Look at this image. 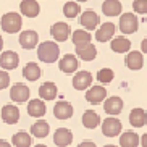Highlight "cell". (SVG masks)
Instances as JSON below:
<instances>
[{"mask_svg":"<svg viewBox=\"0 0 147 147\" xmlns=\"http://www.w3.org/2000/svg\"><path fill=\"white\" fill-rule=\"evenodd\" d=\"M0 147H11V144H8L5 139H0Z\"/></svg>","mask_w":147,"mask_h":147,"instance_id":"cell-39","label":"cell"},{"mask_svg":"<svg viewBox=\"0 0 147 147\" xmlns=\"http://www.w3.org/2000/svg\"><path fill=\"white\" fill-rule=\"evenodd\" d=\"M78 66H79V61L78 58H76V55H73V53H66L63 58H60V61H58V68H60V71H63V73L66 74H71L74 73V71H78Z\"/></svg>","mask_w":147,"mask_h":147,"instance_id":"cell-12","label":"cell"},{"mask_svg":"<svg viewBox=\"0 0 147 147\" xmlns=\"http://www.w3.org/2000/svg\"><path fill=\"white\" fill-rule=\"evenodd\" d=\"M60 57V47L57 45V42L52 40H44L37 47V58L44 63H55Z\"/></svg>","mask_w":147,"mask_h":147,"instance_id":"cell-1","label":"cell"},{"mask_svg":"<svg viewBox=\"0 0 147 147\" xmlns=\"http://www.w3.org/2000/svg\"><path fill=\"white\" fill-rule=\"evenodd\" d=\"M141 144H142V147H147V133L142 134V138H141Z\"/></svg>","mask_w":147,"mask_h":147,"instance_id":"cell-38","label":"cell"},{"mask_svg":"<svg viewBox=\"0 0 147 147\" xmlns=\"http://www.w3.org/2000/svg\"><path fill=\"white\" fill-rule=\"evenodd\" d=\"M76 53L81 60L84 61H92L97 57V49L94 44H86V45H79L76 47Z\"/></svg>","mask_w":147,"mask_h":147,"instance_id":"cell-25","label":"cell"},{"mask_svg":"<svg viewBox=\"0 0 147 147\" xmlns=\"http://www.w3.org/2000/svg\"><path fill=\"white\" fill-rule=\"evenodd\" d=\"M125 65L128 66L129 69H133V71H138V69H141L144 66V57L142 53L139 52V50H133V52L126 53L125 57Z\"/></svg>","mask_w":147,"mask_h":147,"instance_id":"cell-18","label":"cell"},{"mask_svg":"<svg viewBox=\"0 0 147 147\" xmlns=\"http://www.w3.org/2000/svg\"><path fill=\"white\" fill-rule=\"evenodd\" d=\"M10 86V74L3 69H0V91Z\"/></svg>","mask_w":147,"mask_h":147,"instance_id":"cell-35","label":"cell"},{"mask_svg":"<svg viewBox=\"0 0 147 147\" xmlns=\"http://www.w3.org/2000/svg\"><path fill=\"white\" fill-rule=\"evenodd\" d=\"M82 126L87 128V129H95L97 126L100 125V117L99 113L94 112V110H86L82 113Z\"/></svg>","mask_w":147,"mask_h":147,"instance_id":"cell-24","label":"cell"},{"mask_svg":"<svg viewBox=\"0 0 147 147\" xmlns=\"http://www.w3.org/2000/svg\"><path fill=\"white\" fill-rule=\"evenodd\" d=\"M20 11H21V15H24L28 18H36L40 13V7L37 3V0H21Z\"/></svg>","mask_w":147,"mask_h":147,"instance_id":"cell-20","label":"cell"},{"mask_svg":"<svg viewBox=\"0 0 147 147\" xmlns=\"http://www.w3.org/2000/svg\"><path fill=\"white\" fill-rule=\"evenodd\" d=\"M53 142L58 147H68L73 142V133L68 128H58L53 133Z\"/></svg>","mask_w":147,"mask_h":147,"instance_id":"cell-16","label":"cell"},{"mask_svg":"<svg viewBox=\"0 0 147 147\" xmlns=\"http://www.w3.org/2000/svg\"><path fill=\"white\" fill-rule=\"evenodd\" d=\"M0 26L5 32L8 34H16L20 32L23 26V18L21 15H18L16 11H10V13H5L2 16V21H0Z\"/></svg>","mask_w":147,"mask_h":147,"instance_id":"cell-2","label":"cell"},{"mask_svg":"<svg viewBox=\"0 0 147 147\" xmlns=\"http://www.w3.org/2000/svg\"><path fill=\"white\" fill-rule=\"evenodd\" d=\"M78 2H86V0H78Z\"/></svg>","mask_w":147,"mask_h":147,"instance_id":"cell-43","label":"cell"},{"mask_svg":"<svg viewBox=\"0 0 147 147\" xmlns=\"http://www.w3.org/2000/svg\"><path fill=\"white\" fill-rule=\"evenodd\" d=\"M115 31L117 26L113 23H104L100 28H97L95 31V39L99 42H107V40H112L113 36H115Z\"/></svg>","mask_w":147,"mask_h":147,"instance_id":"cell-17","label":"cell"},{"mask_svg":"<svg viewBox=\"0 0 147 147\" xmlns=\"http://www.w3.org/2000/svg\"><path fill=\"white\" fill-rule=\"evenodd\" d=\"M141 49H142L144 53H147V37L142 40V42H141Z\"/></svg>","mask_w":147,"mask_h":147,"instance_id":"cell-37","label":"cell"},{"mask_svg":"<svg viewBox=\"0 0 147 147\" xmlns=\"http://www.w3.org/2000/svg\"><path fill=\"white\" fill-rule=\"evenodd\" d=\"M129 125L133 128H142L147 125V112L144 108H133L129 113Z\"/></svg>","mask_w":147,"mask_h":147,"instance_id":"cell-21","label":"cell"},{"mask_svg":"<svg viewBox=\"0 0 147 147\" xmlns=\"http://www.w3.org/2000/svg\"><path fill=\"white\" fill-rule=\"evenodd\" d=\"M104 147H117V146H113V144H107V146H104Z\"/></svg>","mask_w":147,"mask_h":147,"instance_id":"cell-42","label":"cell"},{"mask_svg":"<svg viewBox=\"0 0 147 147\" xmlns=\"http://www.w3.org/2000/svg\"><path fill=\"white\" fill-rule=\"evenodd\" d=\"M0 115H2L3 123H7V125H15L20 120V108L16 105H5L0 110Z\"/></svg>","mask_w":147,"mask_h":147,"instance_id":"cell-19","label":"cell"},{"mask_svg":"<svg viewBox=\"0 0 147 147\" xmlns=\"http://www.w3.org/2000/svg\"><path fill=\"white\" fill-rule=\"evenodd\" d=\"M49 131H50V126L45 120H37L34 125L31 126V136L34 138H47L49 136Z\"/></svg>","mask_w":147,"mask_h":147,"instance_id":"cell-28","label":"cell"},{"mask_svg":"<svg viewBox=\"0 0 147 147\" xmlns=\"http://www.w3.org/2000/svg\"><path fill=\"white\" fill-rule=\"evenodd\" d=\"M113 78H115V73H113V69H110V68H102V69H99V73H97V81L102 82V84L112 82Z\"/></svg>","mask_w":147,"mask_h":147,"instance_id":"cell-33","label":"cell"},{"mask_svg":"<svg viewBox=\"0 0 147 147\" xmlns=\"http://www.w3.org/2000/svg\"><path fill=\"white\" fill-rule=\"evenodd\" d=\"M123 131V125L118 118H105L102 123V134L107 138H117Z\"/></svg>","mask_w":147,"mask_h":147,"instance_id":"cell-4","label":"cell"},{"mask_svg":"<svg viewBox=\"0 0 147 147\" xmlns=\"http://www.w3.org/2000/svg\"><path fill=\"white\" fill-rule=\"evenodd\" d=\"M39 44V34L32 29H28V31H23L20 34V45L26 50H31V49L37 47Z\"/></svg>","mask_w":147,"mask_h":147,"instance_id":"cell-11","label":"cell"},{"mask_svg":"<svg viewBox=\"0 0 147 147\" xmlns=\"http://www.w3.org/2000/svg\"><path fill=\"white\" fill-rule=\"evenodd\" d=\"M40 66L37 65V63H34V61H29V63H26V66L23 68V76H24V79H28V81H37V79L40 78Z\"/></svg>","mask_w":147,"mask_h":147,"instance_id":"cell-27","label":"cell"},{"mask_svg":"<svg viewBox=\"0 0 147 147\" xmlns=\"http://www.w3.org/2000/svg\"><path fill=\"white\" fill-rule=\"evenodd\" d=\"M34 147H47V146H44V144H37V146H34Z\"/></svg>","mask_w":147,"mask_h":147,"instance_id":"cell-41","label":"cell"},{"mask_svg":"<svg viewBox=\"0 0 147 147\" xmlns=\"http://www.w3.org/2000/svg\"><path fill=\"white\" fill-rule=\"evenodd\" d=\"M47 112L45 102L42 99H31L28 102V115L32 118H42Z\"/></svg>","mask_w":147,"mask_h":147,"instance_id":"cell-15","label":"cell"},{"mask_svg":"<svg viewBox=\"0 0 147 147\" xmlns=\"http://www.w3.org/2000/svg\"><path fill=\"white\" fill-rule=\"evenodd\" d=\"M141 144V138L134 131H125L120 136V146L121 147H138Z\"/></svg>","mask_w":147,"mask_h":147,"instance_id":"cell-29","label":"cell"},{"mask_svg":"<svg viewBox=\"0 0 147 147\" xmlns=\"http://www.w3.org/2000/svg\"><path fill=\"white\" fill-rule=\"evenodd\" d=\"M2 49H3V39H2V36H0V52H2Z\"/></svg>","mask_w":147,"mask_h":147,"instance_id":"cell-40","label":"cell"},{"mask_svg":"<svg viewBox=\"0 0 147 147\" xmlns=\"http://www.w3.org/2000/svg\"><path fill=\"white\" fill-rule=\"evenodd\" d=\"M71 40H73L74 47H79V45L91 44L92 37H91V32H87L86 29H76L73 34H71Z\"/></svg>","mask_w":147,"mask_h":147,"instance_id":"cell-31","label":"cell"},{"mask_svg":"<svg viewBox=\"0 0 147 147\" xmlns=\"http://www.w3.org/2000/svg\"><path fill=\"white\" fill-rule=\"evenodd\" d=\"M121 2L120 0H104L102 3V11L105 16H118L121 13Z\"/></svg>","mask_w":147,"mask_h":147,"instance_id":"cell-26","label":"cell"},{"mask_svg":"<svg viewBox=\"0 0 147 147\" xmlns=\"http://www.w3.org/2000/svg\"><path fill=\"white\" fill-rule=\"evenodd\" d=\"M133 10L139 15H146L147 13V0H134Z\"/></svg>","mask_w":147,"mask_h":147,"instance_id":"cell-34","label":"cell"},{"mask_svg":"<svg viewBox=\"0 0 147 147\" xmlns=\"http://www.w3.org/2000/svg\"><path fill=\"white\" fill-rule=\"evenodd\" d=\"M11 144L15 147H31L32 144V136L26 131H18L16 134H13L11 138Z\"/></svg>","mask_w":147,"mask_h":147,"instance_id":"cell-30","label":"cell"},{"mask_svg":"<svg viewBox=\"0 0 147 147\" xmlns=\"http://www.w3.org/2000/svg\"><path fill=\"white\" fill-rule=\"evenodd\" d=\"M104 110L107 115L110 117H117L123 112V100L121 97H117V95H113V97H108V99L104 100Z\"/></svg>","mask_w":147,"mask_h":147,"instance_id":"cell-8","label":"cell"},{"mask_svg":"<svg viewBox=\"0 0 147 147\" xmlns=\"http://www.w3.org/2000/svg\"><path fill=\"white\" fill-rule=\"evenodd\" d=\"M92 84V74L89 71H78L73 76V87L76 91H87Z\"/></svg>","mask_w":147,"mask_h":147,"instance_id":"cell-9","label":"cell"},{"mask_svg":"<svg viewBox=\"0 0 147 147\" xmlns=\"http://www.w3.org/2000/svg\"><path fill=\"white\" fill-rule=\"evenodd\" d=\"M79 13H81V7H79L76 2H66L65 7H63V15H65L66 18H69V20L76 18Z\"/></svg>","mask_w":147,"mask_h":147,"instance_id":"cell-32","label":"cell"},{"mask_svg":"<svg viewBox=\"0 0 147 147\" xmlns=\"http://www.w3.org/2000/svg\"><path fill=\"white\" fill-rule=\"evenodd\" d=\"M78 147H97V146H95V144L92 142V141H82V142L79 144Z\"/></svg>","mask_w":147,"mask_h":147,"instance_id":"cell-36","label":"cell"},{"mask_svg":"<svg viewBox=\"0 0 147 147\" xmlns=\"http://www.w3.org/2000/svg\"><path fill=\"white\" fill-rule=\"evenodd\" d=\"M110 47H112L113 52H117V53H126V52H129L131 42H129V39H126L125 36H117V37L112 39Z\"/></svg>","mask_w":147,"mask_h":147,"instance_id":"cell-23","label":"cell"},{"mask_svg":"<svg viewBox=\"0 0 147 147\" xmlns=\"http://www.w3.org/2000/svg\"><path fill=\"white\" fill-rule=\"evenodd\" d=\"M120 31L123 34H134L139 28V20L134 13H123L120 18Z\"/></svg>","mask_w":147,"mask_h":147,"instance_id":"cell-3","label":"cell"},{"mask_svg":"<svg viewBox=\"0 0 147 147\" xmlns=\"http://www.w3.org/2000/svg\"><path fill=\"white\" fill-rule=\"evenodd\" d=\"M107 99V89L104 86H91L86 92V100L89 104H100Z\"/></svg>","mask_w":147,"mask_h":147,"instance_id":"cell-13","label":"cell"},{"mask_svg":"<svg viewBox=\"0 0 147 147\" xmlns=\"http://www.w3.org/2000/svg\"><path fill=\"white\" fill-rule=\"evenodd\" d=\"M20 63V57L16 52L13 50H5V52L0 53V66L3 71H8V69H15Z\"/></svg>","mask_w":147,"mask_h":147,"instance_id":"cell-6","label":"cell"},{"mask_svg":"<svg viewBox=\"0 0 147 147\" xmlns=\"http://www.w3.org/2000/svg\"><path fill=\"white\" fill-rule=\"evenodd\" d=\"M69 32H71L69 24H66V23H63V21L55 23V24H52V28H50V34H52V37L57 42H65V40H68Z\"/></svg>","mask_w":147,"mask_h":147,"instance_id":"cell-7","label":"cell"},{"mask_svg":"<svg viewBox=\"0 0 147 147\" xmlns=\"http://www.w3.org/2000/svg\"><path fill=\"white\" fill-rule=\"evenodd\" d=\"M29 87L23 82H16L11 86L10 89V99L16 102V104H23V102H28L29 100Z\"/></svg>","mask_w":147,"mask_h":147,"instance_id":"cell-5","label":"cell"},{"mask_svg":"<svg viewBox=\"0 0 147 147\" xmlns=\"http://www.w3.org/2000/svg\"><path fill=\"white\" fill-rule=\"evenodd\" d=\"M57 94H58L57 84H53V82H50V81L40 84V87H39V97L44 100V102H45V100H53L57 97Z\"/></svg>","mask_w":147,"mask_h":147,"instance_id":"cell-22","label":"cell"},{"mask_svg":"<svg viewBox=\"0 0 147 147\" xmlns=\"http://www.w3.org/2000/svg\"><path fill=\"white\" fill-rule=\"evenodd\" d=\"M79 23H81V26L86 31H94L95 28L99 26L100 18L94 10H86V11L81 15V18H79Z\"/></svg>","mask_w":147,"mask_h":147,"instance_id":"cell-10","label":"cell"},{"mask_svg":"<svg viewBox=\"0 0 147 147\" xmlns=\"http://www.w3.org/2000/svg\"><path fill=\"white\" fill-rule=\"evenodd\" d=\"M73 105L69 104V102H66V100H60V102H57L55 105H53V115H55V118H58V120H68V118L73 117Z\"/></svg>","mask_w":147,"mask_h":147,"instance_id":"cell-14","label":"cell"}]
</instances>
